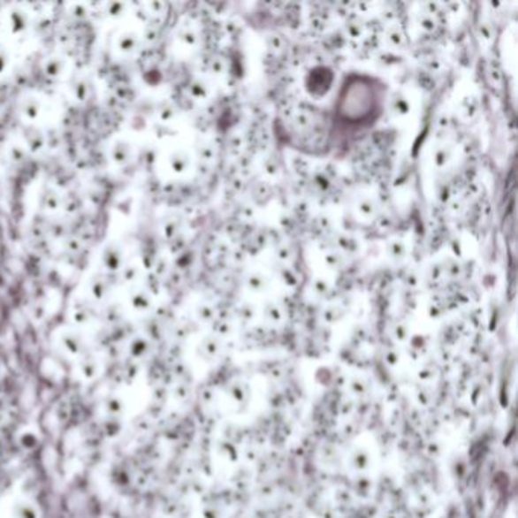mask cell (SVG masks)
<instances>
[{"instance_id":"2","label":"cell","mask_w":518,"mask_h":518,"mask_svg":"<svg viewBox=\"0 0 518 518\" xmlns=\"http://www.w3.org/2000/svg\"><path fill=\"white\" fill-rule=\"evenodd\" d=\"M6 319V312L5 308H4V304L0 302V330L4 329V324H5Z\"/></svg>"},{"instance_id":"1","label":"cell","mask_w":518,"mask_h":518,"mask_svg":"<svg viewBox=\"0 0 518 518\" xmlns=\"http://www.w3.org/2000/svg\"><path fill=\"white\" fill-rule=\"evenodd\" d=\"M17 518H38L37 509L31 503H19Z\"/></svg>"}]
</instances>
